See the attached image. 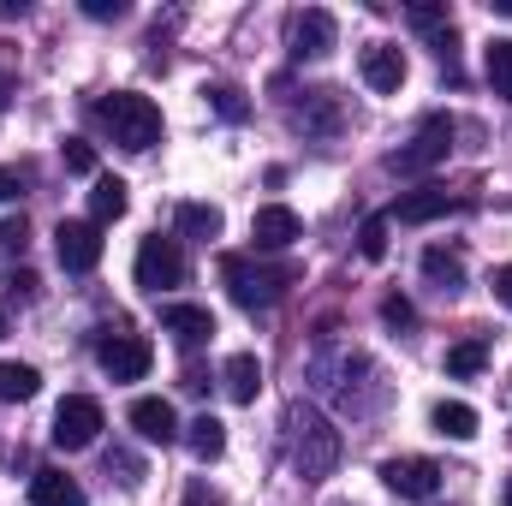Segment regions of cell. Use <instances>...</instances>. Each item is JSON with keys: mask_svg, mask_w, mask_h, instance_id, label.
Returning <instances> with one entry per match:
<instances>
[{"mask_svg": "<svg viewBox=\"0 0 512 506\" xmlns=\"http://www.w3.org/2000/svg\"><path fill=\"white\" fill-rule=\"evenodd\" d=\"M161 328H167L179 346H209V340H215L209 304H161Z\"/></svg>", "mask_w": 512, "mask_h": 506, "instance_id": "7c38bea8", "label": "cell"}, {"mask_svg": "<svg viewBox=\"0 0 512 506\" xmlns=\"http://www.w3.org/2000/svg\"><path fill=\"white\" fill-rule=\"evenodd\" d=\"M382 316H387V328H411V322H417V310H411V304H405L399 292H393V298L382 304Z\"/></svg>", "mask_w": 512, "mask_h": 506, "instance_id": "1f68e13d", "label": "cell"}, {"mask_svg": "<svg viewBox=\"0 0 512 506\" xmlns=\"http://www.w3.org/2000/svg\"><path fill=\"white\" fill-rule=\"evenodd\" d=\"M96 358H102L108 381H143L149 364H155V346H149L143 334H108V340L96 346Z\"/></svg>", "mask_w": 512, "mask_h": 506, "instance_id": "ba28073f", "label": "cell"}, {"mask_svg": "<svg viewBox=\"0 0 512 506\" xmlns=\"http://www.w3.org/2000/svg\"><path fill=\"white\" fill-rule=\"evenodd\" d=\"M60 155H66V167H72V173H84V179H96V149H90L84 137H66V149H60Z\"/></svg>", "mask_w": 512, "mask_h": 506, "instance_id": "f546056e", "label": "cell"}, {"mask_svg": "<svg viewBox=\"0 0 512 506\" xmlns=\"http://www.w3.org/2000/svg\"><path fill=\"white\" fill-rule=\"evenodd\" d=\"M30 245V221L24 215H6L0 221V251H24Z\"/></svg>", "mask_w": 512, "mask_h": 506, "instance_id": "4dcf8cb0", "label": "cell"}, {"mask_svg": "<svg viewBox=\"0 0 512 506\" xmlns=\"http://www.w3.org/2000/svg\"><path fill=\"white\" fill-rule=\"evenodd\" d=\"M84 18H126V0H84Z\"/></svg>", "mask_w": 512, "mask_h": 506, "instance_id": "d6a6232c", "label": "cell"}, {"mask_svg": "<svg viewBox=\"0 0 512 506\" xmlns=\"http://www.w3.org/2000/svg\"><path fill=\"white\" fill-rule=\"evenodd\" d=\"M54 256L66 274H90L102 262V227L96 221H60L54 227Z\"/></svg>", "mask_w": 512, "mask_h": 506, "instance_id": "9c48e42d", "label": "cell"}, {"mask_svg": "<svg viewBox=\"0 0 512 506\" xmlns=\"http://www.w3.org/2000/svg\"><path fill=\"white\" fill-rule=\"evenodd\" d=\"M131 274H137V286L143 292H173V286H185V274H191V262L179 251V239H161V233H149L143 245H137V262H131Z\"/></svg>", "mask_w": 512, "mask_h": 506, "instance_id": "5b68a950", "label": "cell"}, {"mask_svg": "<svg viewBox=\"0 0 512 506\" xmlns=\"http://www.w3.org/2000/svg\"><path fill=\"white\" fill-rule=\"evenodd\" d=\"M102 429H108L102 399H90V393H66V399H60V411H54V447H60V453H84V447H96Z\"/></svg>", "mask_w": 512, "mask_h": 506, "instance_id": "8992f818", "label": "cell"}, {"mask_svg": "<svg viewBox=\"0 0 512 506\" xmlns=\"http://www.w3.org/2000/svg\"><path fill=\"white\" fill-rule=\"evenodd\" d=\"M358 251H364V262H382L387 256V215H370L358 227Z\"/></svg>", "mask_w": 512, "mask_h": 506, "instance_id": "83f0119b", "label": "cell"}, {"mask_svg": "<svg viewBox=\"0 0 512 506\" xmlns=\"http://www.w3.org/2000/svg\"><path fill=\"white\" fill-rule=\"evenodd\" d=\"M36 286H42V280H36L30 268H6V274H0V292H6V298H18V304H30V298H36Z\"/></svg>", "mask_w": 512, "mask_h": 506, "instance_id": "f1b7e54d", "label": "cell"}, {"mask_svg": "<svg viewBox=\"0 0 512 506\" xmlns=\"http://www.w3.org/2000/svg\"><path fill=\"white\" fill-rule=\"evenodd\" d=\"M423 274H429L441 292H459V286H465V262H459L453 251H441V245H429V251H423Z\"/></svg>", "mask_w": 512, "mask_h": 506, "instance_id": "603a6c76", "label": "cell"}, {"mask_svg": "<svg viewBox=\"0 0 512 506\" xmlns=\"http://www.w3.org/2000/svg\"><path fill=\"white\" fill-rule=\"evenodd\" d=\"M447 149H453V120H447V114H429L405 149H393V155H387V173H399V179H417V173L441 167V161H447Z\"/></svg>", "mask_w": 512, "mask_h": 506, "instance_id": "277c9868", "label": "cell"}, {"mask_svg": "<svg viewBox=\"0 0 512 506\" xmlns=\"http://www.w3.org/2000/svg\"><path fill=\"white\" fill-rule=\"evenodd\" d=\"M429 423H435V435H447V441H471V435H477V411H471L465 399H441V405L429 411Z\"/></svg>", "mask_w": 512, "mask_h": 506, "instance_id": "ffe728a7", "label": "cell"}, {"mask_svg": "<svg viewBox=\"0 0 512 506\" xmlns=\"http://www.w3.org/2000/svg\"><path fill=\"white\" fill-rule=\"evenodd\" d=\"M42 393V376L30 370V364H0V399H36Z\"/></svg>", "mask_w": 512, "mask_h": 506, "instance_id": "484cf974", "label": "cell"}, {"mask_svg": "<svg viewBox=\"0 0 512 506\" xmlns=\"http://www.w3.org/2000/svg\"><path fill=\"white\" fill-rule=\"evenodd\" d=\"M382 483L393 495H405V501H435L441 495V465L435 459H387Z\"/></svg>", "mask_w": 512, "mask_h": 506, "instance_id": "30bf717a", "label": "cell"}, {"mask_svg": "<svg viewBox=\"0 0 512 506\" xmlns=\"http://www.w3.org/2000/svg\"><path fill=\"white\" fill-rule=\"evenodd\" d=\"M221 381H227V399H233V405H251L256 393H262V364H256V352H233L227 370H221Z\"/></svg>", "mask_w": 512, "mask_h": 506, "instance_id": "ac0fdd59", "label": "cell"}, {"mask_svg": "<svg viewBox=\"0 0 512 506\" xmlns=\"http://www.w3.org/2000/svg\"><path fill=\"white\" fill-rule=\"evenodd\" d=\"M203 96H209V108H215L227 126L251 120V102H245V90H233V84H203Z\"/></svg>", "mask_w": 512, "mask_h": 506, "instance_id": "d4e9b609", "label": "cell"}, {"mask_svg": "<svg viewBox=\"0 0 512 506\" xmlns=\"http://www.w3.org/2000/svg\"><path fill=\"white\" fill-rule=\"evenodd\" d=\"M483 66H489L495 96H507V102H512V36H495V42L483 48Z\"/></svg>", "mask_w": 512, "mask_h": 506, "instance_id": "cb8c5ba5", "label": "cell"}, {"mask_svg": "<svg viewBox=\"0 0 512 506\" xmlns=\"http://www.w3.org/2000/svg\"><path fill=\"white\" fill-rule=\"evenodd\" d=\"M185 506H221V501H215V495H209L203 483H191V489H185Z\"/></svg>", "mask_w": 512, "mask_h": 506, "instance_id": "d590c367", "label": "cell"}, {"mask_svg": "<svg viewBox=\"0 0 512 506\" xmlns=\"http://www.w3.org/2000/svg\"><path fill=\"white\" fill-rule=\"evenodd\" d=\"M185 441H191V453H197V459H221V453H227V423L203 411V417H191V423H185Z\"/></svg>", "mask_w": 512, "mask_h": 506, "instance_id": "7402d4cb", "label": "cell"}, {"mask_svg": "<svg viewBox=\"0 0 512 506\" xmlns=\"http://www.w3.org/2000/svg\"><path fill=\"white\" fill-rule=\"evenodd\" d=\"M0 334H6V310H0Z\"/></svg>", "mask_w": 512, "mask_h": 506, "instance_id": "ab89813d", "label": "cell"}, {"mask_svg": "<svg viewBox=\"0 0 512 506\" xmlns=\"http://www.w3.org/2000/svg\"><path fill=\"white\" fill-rule=\"evenodd\" d=\"M221 280L239 310H274L298 286V262H251V256H221Z\"/></svg>", "mask_w": 512, "mask_h": 506, "instance_id": "6da1fadb", "label": "cell"}, {"mask_svg": "<svg viewBox=\"0 0 512 506\" xmlns=\"http://www.w3.org/2000/svg\"><path fill=\"white\" fill-rule=\"evenodd\" d=\"M108 471H126L120 483H137V477H143V465H137L131 453H108Z\"/></svg>", "mask_w": 512, "mask_h": 506, "instance_id": "836d02e7", "label": "cell"}, {"mask_svg": "<svg viewBox=\"0 0 512 506\" xmlns=\"http://www.w3.org/2000/svg\"><path fill=\"white\" fill-rule=\"evenodd\" d=\"M489 6H495V12H507V18H512V0H489Z\"/></svg>", "mask_w": 512, "mask_h": 506, "instance_id": "f35d334b", "label": "cell"}, {"mask_svg": "<svg viewBox=\"0 0 512 506\" xmlns=\"http://www.w3.org/2000/svg\"><path fill=\"white\" fill-rule=\"evenodd\" d=\"M441 215H453V197H447V191H411V197L393 203V221H399V227H429V221H441Z\"/></svg>", "mask_w": 512, "mask_h": 506, "instance_id": "9a60e30c", "label": "cell"}, {"mask_svg": "<svg viewBox=\"0 0 512 506\" xmlns=\"http://www.w3.org/2000/svg\"><path fill=\"white\" fill-rule=\"evenodd\" d=\"M173 221H179V233H185V239H203V245H209V239H221V227H227L215 203H179V215H173Z\"/></svg>", "mask_w": 512, "mask_h": 506, "instance_id": "44dd1931", "label": "cell"}, {"mask_svg": "<svg viewBox=\"0 0 512 506\" xmlns=\"http://www.w3.org/2000/svg\"><path fill=\"white\" fill-rule=\"evenodd\" d=\"M298 233H304V221H298L286 203H262V209L251 215L256 251H292V245H298Z\"/></svg>", "mask_w": 512, "mask_h": 506, "instance_id": "8fae6325", "label": "cell"}, {"mask_svg": "<svg viewBox=\"0 0 512 506\" xmlns=\"http://www.w3.org/2000/svg\"><path fill=\"white\" fill-rule=\"evenodd\" d=\"M292 126L316 131V137H334V131H340V96H334V90H310V102L292 108Z\"/></svg>", "mask_w": 512, "mask_h": 506, "instance_id": "e0dca14e", "label": "cell"}, {"mask_svg": "<svg viewBox=\"0 0 512 506\" xmlns=\"http://www.w3.org/2000/svg\"><path fill=\"white\" fill-rule=\"evenodd\" d=\"M6 102H12V72H0V114H6Z\"/></svg>", "mask_w": 512, "mask_h": 506, "instance_id": "74e56055", "label": "cell"}, {"mask_svg": "<svg viewBox=\"0 0 512 506\" xmlns=\"http://www.w3.org/2000/svg\"><path fill=\"white\" fill-rule=\"evenodd\" d=\"M334 36H340V24H334V12H322V6H304V12H292V24H286L292 60H322V54L334 48Z\"/></svg>", "mask_w": 512, "mask_h": 506, "instance_id": "52a82bcc", "label": "cell"}, {"mask_svg": "<svg viewBox=\"0 0 512 506\" xmlns=\"http://www.w3.org/2000/svg\"><path fill=\"white\" fill-rule=\"evenodd\" d=\"M483 364H489V346H483V340H459V346H447V376L453 381L477 376Z\"/></svg>", "mask_w": 512, "mask_h": 506, "instance_id": "4316f807", "label": "cell"}, {"mask_svg": "<svg viewBox=\"0 0 512 506\" xmlns=\"http://www.w3.org/2000/svg\"><path fill=\"white\" fill-rule=\"evenodd\" d=\"M126 209H131L126 179H114V173H96V191H90V221H96V227H108V221H120Z\"/></svg>", "mask_w": 512, "mask_h": 506, "instance_id": "d6986e66", "label": "cell"}, {"mask_svg": "<svg viewBox=\"0 0 512 506\" xmlns=\"http://www.w3.org/2000/svg\"><path fill=\"white\" fill-rule=\"evenodd\" d=\"M12 197H18V179H12V173L0 167V203H12Z\"/></svg>", "mask_w": 512, "mask_h": 506, "instance_id": "8d00e7d4", "label": "cell"}, {"mask_svg": "<svg viewBox=\"0 0 512 506\" xmlns=\"http://www.w3.org/2000/svg\"><path fill=\"white\" fill-rule=\"evenodd\" d=\"M131 429L143 435V441H155V447H167L173 435H179V417H173V405L161 399V393H143V399H131Z\"/></svg>", "mask_w": 512, "mask_h": 506, "instance_id": "4fadbf2b", "label": "cell"}, {"mask_svg": "<svg viewBox=\"0 0 512 506\" xmlns=\"http://www.w3.org/2000/svg\"><path fill=\"white\" fill-rule=\"evenodd\" d=\"M292 465H298V477H310V483L340 465V429H334L322 411H310V405H292Z\"/></svg>", "mask_w": 512, "mask_h": 506, "instance_id": "3957f363", "label": "cell"}, {"mask_svg": "<svg viewBox=\"0 0 512 506\" xmlns=\"http://www.w3.org/2000/svg\"><path fill=\"white\" fill-rule=\"evenodd\" d=\"M358 72H364V84H370V90L393 96V90L405 84V54H399L393 42H370V48L358 54Z\"/></svg>", "mask_w": 512, "mask_h": 506, "instance_id": "5bb4252c", "label": "cell"}, {"mask_svg": "<svg viewBox=\"0 0 512 506\" xmlns=\"http://www.w3.org/2000/svg\"><path fill=\"white\" fill-rule=\"evenodd\" d=\"M495 298L512 310V262H507V268H495Z\"/></svg>", "mask_w": 512, "mask_h": 506, "instance_id": "e575fe53", "label": "cell"}, {"mask_svg": "<svg viewBox=\"0 0 512 506\" xmlns=\"http://www.w3.org/2000/svg\"><path fill=\"white\" fill-rule=\"evenodd\" d=\"M30 506H84V489H78V477L48 465V471L30 477Z\"/></svg>", "mask_w": 512, "mask_h": 506, "instance_id": "2e32d148", "label": "cell"}, {"mask_svg": "<svg viewBox=\"0 0 512 506\" xmlns=\"http://www.w3.org/2000/svg\"><path fill=\"white\" fill-rule=\"evenodd\" d=\"M96 126L108 131L120 149L143 155V149L161 143V108H155L149 96H137V90H114V96L96 102Z\"/></svg>", "mask_w": 512, "mask_h": 506, "instance_id": "7a4b0ae2", "label": "cell"}, {"mask_svg": "<svg viewBox=\"0 0 512 506\" xmlns=\"http://www.w3.org/2000/svg\"><path fill=\"white\" fill-rule=\"evenodd\" d=\"M507 506H512V495H507Z\"/></svg>", "mask_w": 512, "mask_h": 506, "instance_id": "60d3db41", "label": "cell"}]
</instances>
